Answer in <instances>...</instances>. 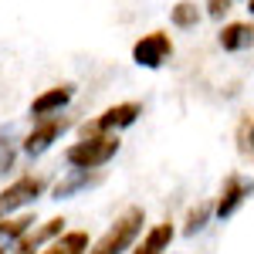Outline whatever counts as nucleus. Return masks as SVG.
<instances>
[{
    "instance_id": "6",
    "label": "nucleus",
    "mask_w": 254,
    "mask_h": 254,
    "mask_svg": "<svg viewBox=\"0 0 254 254\" xmlns=\"http://www.w3.org/2000/svg\"><path fill=\"white\" fill-rule=\"evenodd\" d=\"M251 193H254V180H248V176H241V173H227L224 183H220V196H217V203H214V217H220V220L234 217L241 210V203Z\"/></svg>"
},
{
    "instance_id": "2",
    "label": "nucleus",
    "mask_w": 254,
    "mask_h": 254,
    "mask_svg": "<svg viewBox=\"0 0 254 254\" xmlns=\"http://www.w3.org/2000/svg\"><path fill=\"white\" fill-rule=\"evenodd\" d=\"M119 132H92V136H81V142L64 149L68 166H78V170H98L105 166L109 159L119 153Z\"/></svg>"
},
{
    "instance_id": "3",
    "label": "nucleus",
    "mask_w": 254,
    "mask_h": 254,
    "mask_svg": "<svg viewBox=\"0 0 254 254\" xmlns=\"http://www.w3.org/2000/svg\"><path fill=\"white\" fill-rule=\"evenodd\" d=\"M44 187H48V176H41V173L17 176L7 190H0V217H10L20 207H31L44 193Z\"/></svg>"
},
{
    "instance_id": "1",
    "label": "nucleus",
    "mask_w": 254,
    "mask_h": 254,
    "mask_svg": "<svg viewBox=\"0 0 254 254\" xmlns=\"http://www.w3.org/2000/svg\"><path fill=\"white\" fill-rule=\"evenodd\" d=\"M142 224H146V210L136 207V203L126 207V210L116 217V224L98 237L85 254H126V251H129V244L142 234Z\"/></svg>"
},
{
    "instance_id": "7",
    "label": "nucleus",
    "mask_w": 254,
    "mask_h": 254,
    "mask_svg": "<svg viewBox=\"0 0 254 254\" xmlns=\"http://www.w3.org/2000/svg\"><path fill=\"white\" fill-rule=\"evenodd\" d=\"M64 231V217H51V220H44V224H31L24 234L14 241V244H7L0 254H38L51 237H58Z\"/></svg>"
},
{
    "instance_id": "8",
    "label": "nucleus",
    "mask_w": 254,
    "mask_h": 254,
    "mask_svg": "<svg viewBox=\"0 0 254 254\" xmlns=\"http://www.w3.org/2000/svg\"><path fill=\"white\" fill-rule=\"evenodd\" d=\"M142 116V105L139 102H119L112 109H105L95 122H85L81 126V136H92V132H119V129H129L136 119Z\"/></svg>"
},
{
    "instance_id": "15",
    "label": "nucleus",
    "mask_w": 254,
    "mask_h": 254,
    "mask_svg": "<svg viewBox=\"0 0 254 254\" xmlns=\"http://www.w3.org/2000/svg\"><path fill=\"white\" fill-rule=\"evenodd\" d=\"M14 159H17V129L3 126L0 129V176H7V170H14Z\"/></svg>"
},
{
    "instance_id": "17",
    "label": "nucleus",
    "mask_w": 254,
    "mask_h": 254,
    "mask_svg": "<svg viewBox=\"0 0 254 254\" xmlns=\"http://www.w3.org/2000/svg\"><path fill=\"white\" fill-rule=\"evenodd\" d=\"M170 20H173L176 27H183V31H187V27H196V24H200V7L190 3V0H180L173 10H170Z\"/></svg>"
},
{
    "instance_id": "9",
    "label": "nucleus",
    "mask_w": 254,
    "mask_h": 254,
    "mask_svg": "<svg viewBox=\"0 0 254 254\" xmlns=\"http://www.w3.org/2000/svg\"><path fill=\"white\" fill-rule=\"evenodd\" d=\"M105 180V173H102V166L98 170H68V173L61 176L58 183H55V190H51V196L55 200H68V196H75L81 193V190H88V187H98Z\"/></svg>"
},
{
    "instance_id": "13",
    "label": "nucleus",
    "mask_w": 254,
    "mask_h": 254,
    "mask_svg": "<svg viewBox=\"0 0 254 254\" xmlns=\"http://www.w3.org/2000/svg\"><path fill=\"white\" fill-rule=\"evenodd\" d=\"M173 224L170 220H163V224H156V227H149V234L142 237V244H139L132 254H166L170 251V241H173Z\"/></svg>"
},
{
    "instance_id": "18",
    "label": "nucleus",
    "mask_w": 254,
    "mask_h": 254,
    "mask_svg": "<svg viewBox=\"0 0 254 254\" xmlns=\"http://www.w3.org/2000/svg\"><path fill=\"white\" fill-rule=\"evenodd\" d=\"M237 153L254 159V119H244L237 126Z\"/></svg>"
},
{
    "instance_id": "19",
    "label": "nucleus",
    "mask_w": 254,
    "mask_h": 254,
    "mask_svg": "<svg viewBox=\"0 0 254 254\" xmlns=\"http://www.w3.org/2000/svg\"><path fill=\"white\" fill-rule=\"evenodd\" d=\"M207 14L214 20H224L231 14V0H207Z\"/></svg>"
},
{
    "instance_id": "4",
    "label": "nucleus",
    "mask_w": 254,
    "mask_h": 254,
    "mask_svg": "<svg viewBox=\"0 0 254 254\" xmlns=\"http://www.w3.org/2000/svg\"><path fill=\"white\" fill-rule=\"evenodd\" d=\"M68 126H71V119L61 116V112L34 119V129L24 136V153H27V156H44V153L61 139V132H64Z\"/></svg>"
},
{
    "instance_id": "5",
    "label": "nucleus",
    "mask_w": 254,
    "mask_h": 254,
    "mask_svg": "<svg viewBox=\"0 0 254 254\" xmlns=\"http://www.w3.org/2000/svg\"><path fill=\"white\" fill-rule=\"evenodd\" d=\"M170 55H173V38H170L166 31L142 34V38L132 44V61H136L139 68H149V71L163 68V64L170 61Z\"/></svg>"
},
{
    "instance_id": "20",
    "label": "nucleus",
    "mask_w": 254,
    "mask_h": 254,
    "mask_svg": "<svg viewBox=\"0 0 254 254\" xmlns=\"http://www.w3.org/2000/svg\"><path fill=\"white\" fill-rule=\"evenodd\" d=\"M248 10H251V14H254V0H248Z\"/></svg>"
},
{
    "instance_id": "14",
    "label": "nucleus",
    "mask_w": 254,
    "mask_h": 254,
    "mask_svg": "<svg viewBox=\"0 0 254 254\" xmlns=\"http://www.w3.org/2000/svg\"><path fill=\"white\" fill-rule=\"evenodd\" d=\"M34 224V214H20V217H0V251L7 244H14L27 227Z\"/></svg>"
},
{
    "instance_id": "10",
    "label": "nucleus",
    "mask_w": 254,
    "mask_h": 254,
    "mask_svg": "<svg viewBox=\"0 0 254 254\" xmlns=\"http://www.w3.org/2000/svg\"><path fill=\"white\" fill-rule=\"evenodd\" d=\"M75 98V85H55L48 92H41L34 102H31V119H41V116H51V112H61L68 102Z\"/></svg>"
},
{
    "instance_id": "12",
    "label": "nucleus",
    "mask_w": 254,
    "mask_h": 254,
    "mask_svg": "<svg viewBox=\"0 0 254 254\" xmlns=\"http://www.w3.org/2000/svg\"><path fill=\"white\" fill-rule=\"evenodd\" d=\"M88 251V234L85 231H61L58 237L48 241V248L38 254H85Z\"/></svg>"
},
{
    "instance_id": "16",
    "label": "nucleus",
    "mask_w": 254,
    "mask_h": 254,
    "mask_svg": "<svg viewBox=\"0 0 254 254\" xmlns=\"http://www.w3.org/2000/svg\"><path fill=\"white\" fill-rule=\"evenodd\" d=\"M210 217H214V203H210V200H200L196 207H190V214H187V220H183V234L187 237L200 234V231L207 227Z\"/></svg>"
},
{
    "instance_id": "11",
    "label": "nucleus",
    "mask_w": 254,
    "mask_h": 254,
    "mask_svg": "<svg viewBox=\"0 0 254 254\" xmlns=\"http://www.w3.org/2000/svg\"><path fill=\"white\" fill-rule=\"evenodd\" d=\"M220 48L224 51H251L254 48V24L251 20H234V24H224L220 27Z\"/></svg>"
}]
</instances>
